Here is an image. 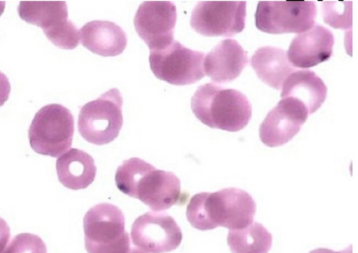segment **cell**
<instances>
[{"mask_svg": "<svg viewBox=\"0 0 358 253\" xmlns=\"http://www.w3.org/2000/svg\"><path fill=\"white\" fill-rule=\"evenodd\" d=\"M115 180L120 191L155 211L167 210L182 200L180 180L173 173L157 169L140 158L124 160Z\"/></svg>", "mask_w": 358, "mask_h": 253, "instance_id": "1", "label": "cell"}, {"mask_svg": "<svg viewBox=\"0 0 358 253\" xmlns=\"http://www.w3.org/2000/svg\"><path fill=\"white\" fill-rule=\"evenodd\" d=\"M255 212L256 203L248 192L230 187L196 194L187 206L186 216L190 224L199 230L217 226L234 230L251 224Z\"/></svg>", "mask_w": 358, "mask_h": 253, "instance_id": "2", "label": "cell"}, {"mask_svg": "<svg viewBox=\"0 0 358 253\" xmlns=\"http://www.w3.org/2000/svg\"><path fill=\"white\" fill-rule=\"evenodd\" d=\"M191 108L205 125L231 132L243 129L252 116V106L245 95L213 82L197 88L191 99Z\"/></svg>", "mask_w": 358, "mask_h": 253, "instance_id": "3", "label": "cell"}, {"mask_svg": "<svg viewBox=\"0 0 358 253\" xmlns=\"http://www.w3.org/2000/svg\"><path fill=\"white\" fill-rule=\"evenodd\" d=\"M83 230L87 253H128L131 247L124 215L113 204L101 203L90 208L83 218Z\"/></svg>", "mask_w": 358, "mask_h": 253, "instance_id": "4", "label": "cell"}, {"mask_svg": "<svg viewBox=\"0 0 358 253\" xmlns=\"http://www.w3.org/2000/svg\"><path fill=\"white\" fill-rule=\"evenodd\" d=\"M74 119L71 112L58 103L48 104L36 113L30 124L29 144L36 153L59 157L72 145Z\"/></svg>", "mask_w": 358, "mask_h": 253, "instance_id": "5", "label": "cell"}, {"mask_svg": "<svg viewBox=\"0 0 358 253\" xmlns=\"http://www.w3.org/2000/svg\"><path fill=\"white\" fill-rule=\"evenodd\" d=\"M123 99L112 88L96 99L85 103L78 119V130L87 142L102 145L116 138L123 124Z\"/></svg>", "mask_w": 358, "mask_h": 253, "instance_id": "6", "label": "cell"}, {"mask_svg": "<svg viewBox=\"0 0 358 253\" xmlns=\"http://www.w3.org/2000/svg\"><path fill=\"white\" fill-rule=\"evenodd\" d=\"M18 14L26 22L41 27L48 39L59 48L72 50L79 44V31L68 20L63 1H21Z\"/></svg>", "mask_w": 358, "mask_h": 253, "instance_id": "7", "label": "cell"}, {"mask_svg": "<svg viewBox=\"0 0 358 253\" xmlns=\"http://www.w3.org/2000/svg\"><path fill=\"white\" fill-rule=\"evenodd\" d=\"M203 52L185 47L178 41L161 50H150V68L159 80L174 85H191L205 76Z\"/></svg>", "mask_w": 358, "mask_h": 253, "instance_id": "8", "label": "cell"}, {"mask_svg": "<svg viewBox=\"0 0 358 253\" xmlns=\"http://www.w3.org/2000/svg\"><path fill=\"white\" fill-rule=\"evenodd\" d=\"M316 15L313 1H260L255 14V25L272 34L302 33L314 25Z\"/></svg>", "mask_w": 358, "mask_h": 253, "instance_id": "9", "label": "cell"}, {"mask_svg": "<svg viewBox=\"0 0 358 253\" xmlns=\"http://www.w3.org/2000/svg\"><path fill=\"white\" fill-rule=\"evenodd\" d=\"M245 1H201L194 6L192 28L204 36L231 37L245 28Z\"/></svg>", "mask_w": 358, "mask_h": 253, "instance_id": "10", "label": "cell"}, {"mask_svg": "<svg viewBox=\"0 0 358 253\" xmlns=\"http://www.w3.org/2000/svg\"><path fill=\"white\" fill-rule=\"evenodd\" d=\"M131 238L136 247L148 253H166L178 247L182 233L171 216L150 211L135 219Z\"/></svg>", "mask_w": 358, "mask_h": 253, "instance_id": "11", "label": "cell"}, {"mask_svg": "<svg viewBox=\"0 0 358 253\" xmlns=\"http://www.w3.org/2000/svg\"><path fill=\"white\" fill-rule=\"evenodd\" d=\"M177 20L176 5L168 1H147L139 6L134 24L139 37L150 50L169 45L174 38Z\"/></svg>", "mask_w": 358, "mask_h": 253, "instance_id": "12", "label": "cell"}, {"mask_svg": "<svg viewBox=\"0 0 358 253\" xmlns=\"http://www.w3.org/2000/svg\"><path fill=\"white\" fill-rule=\"evenodd\" d=\"M306 106L292 97L282 98L259 126V138L268 147L282 145L296 136L308 118Z\"/></svg>", "mask_w": 358, "mask_h": 253, "instance_id": "13", "label": "cell"}, {"mask_svg": "<svg viewBox=\"0 0 358 253\" xmlns=\"http://www.w3.org/2000/svg\"><path fill=\"white\" fill-rule=\"evenodd\" d=\"M334 44L332 32L322 25L316 24L293 38L287 57L296 67L310 68L331 57Z\"/></svg>", "mask_w": 358, "mask_h": 253, "instance_id": "14", "label": "cell"}, {"mask_svg": "<svg viewBox=\"0 0 358 253\" xmlns=\"http://www.w3.org/2000/svg\"><path fill=\"white\" fill-rule=\"evenodd\" d=\"M248 64L247 52L234 39H225L206 56V74L216 83H227L240 75Z\"/></svg>", "mask_w": 358, "mask_h": 253, "instance_id": "15", "label": "cell"}, {"mask_svg": "<svg viewBox=\"0 0 358 253\" xmlns=\"http://www.w3.org/2000/svg\"><path fill=\"white\" fill-rule=\"evenodd\" d=\"M79 38L85 48L103 57L120 55L127 44V34L122 28L108 20L88 22L80 28Z\"/></svg>", "mask_w": 358, "mask_h": 253, "instance_id": "16", "label": "cell"}, {"mask_svg": "<svg viewBox=\"0 0 358 253\" xmlns=\"http://www.w3.org/2000/svg\"><path fill=\"white\" fill-rule=\"evenodd\" d=\"M56 171L63 186L78 190L87 188L94 182L96 167L94 159L88 153L71 148L57 158Z\"/></svg>", "mask_w": 358, "mask_h": 253, "instance_id": "17", "label": "cell"}, {"mask_svg": "<svg viewBox=\"0 0 358 253\" xmlns=\"http://www.w3.org/2000/svg\"><path fill=\"white\" fill-rule=\"evenodd\" d=\"M282 87L281 98L298 99L306 106L308 114L315 113L321 107L327 94L324 82L310 70L294 71Z\"/></svg>", "mask_w": 358, "mask_h": 253, "instance_id": "18", "label": "cell"}, {"mask_svg": "<svg viewBox=\"0 0 358 253\" xmlns=\"http://www.w3.org/2000/svg\"><path fill=\"white\" fill-rule=\"evenodd\" d=\"M250 65L261 81L277 90L282 88L287 78L295 71L285 51L273 46L258 48L251 57Z\"/></svg>", "mask_w": 358, "mask_h": 253, "instance_id": "19", "label": "cell"}, {"mask_svg": "<svg viewBox=\"0 0 358 253\" xmlns=\"http://www.w3.org/2000/svg\"><path fill=\"white\" fill-rule=\"evenodd\" d=\"M272 235L260 223L229 230L227 243L232 253H268L272 246Z\"/></svg>", "mask_w": 358, "mask_h": 253, "instance_id": "20", "label": "cell"}, {"mask_svg": "<svg viewBox=\"0 0 358 253\" xmlns=\"http://www.w3.org/2000/svg\"><path fill=\"white\" fill-rule=\"evenodd\" d=\"M322 14L324 22L336 29L352 27V2L350 1H323Z\"/></svg>", "mask_w": 358, "mask_h": 253, "instance_id": "21", "label": "cell"}, {"mask_svg": "<svg viewBox=\"0 0 358 253\" xmlns=\"http://www.w3.org/2000/svg\"><path fill=\"white\" fill-rule=\"evenodd\" d=\"M3 253H47V247L38 236L22 233L8 243Z\"/></svg>", "mask_w": 358, "mask_h": 253, "instance_id": "22", "label": "cell"}, {"mask_svg": "<svg viewBox=\"0 0 358 253\" xmlns=\"http://www.w3.org/2000/svg\"><path fill=\"white\" fill-rule=\"evenodd\" d=\"M10 230L7 222L0 217V253H3L10 242Z\"/></svg>", "mask_w": 358, "mask_h": 253, "instance_id": "23", "label": "cell"}, {"mask_svg": "<svg viewBox=\"0 0 358 253\" xmlns=\"http://www.w3.org/2000/svg\"><path fill=\"white\" fill-rule=\"evenodd\" d=\"M10 89L8 78L0 71V107L8 99Z\"/></svg>", "mask_w": 358, "mask_h": 253, "instance_id": "24", "label": "cell"}, {"mask_svg": "<svg viewBox=\"0 0 358 253\" xmlns=\"http://www.w3.org/2000/svg\"><path fill=\"white\" fill-rule=\"evenodd\" d=\"M309 253H352V246H349L348 248L342 251L335 252L334 250L327 248H317L310 251Z\"/></svg>", "mask_w": 358, "mask_h": 253, "instance_id": "25", "label": "cell"}, {"mask_svg": "<svg viewBox=\"0 0 358 253\" xmlns=\"http://www.w3.org/2000/svg\"><path fill=\"white\" fill-rule=\"evenodd\" d=\"M128 253H148L138 247H130Z\"/></svg>", "mask_w": 358, "mask_h": 253, "instance_id": "26", "label": "cell"}, {"mask_svg": "<svg viewBox=\"0 0 358 253\" xmlns=\"http://www.w3.org/2000/svg\"><path fill=\"white\" fill-rule=\"evenodd\" d=\"M6 2L4 1H0V16L3 14L5 9Z\"/></svg>", "mask_w": 358, "mask_h": 253, "instance_id": "27", "label": "cell"}]
</instances>
